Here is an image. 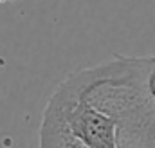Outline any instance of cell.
Here are the masks:
<instances>
[{
	"instance_id": "cell-3",
	"label": "cell",
	"mask_w": 155,
	"mask_h": 148,
	"mask_svg": "<svg viewBox=\"0 0 155 148\" xmlns=\"http://www.w3.org/2000/svg\"><path fill=\"white\" fill-rule=\"evenodd\" d=\"M143 87L150 101L155 105V56L144 58V76H143Z\"/></svg>"
},
{
	"instance_id": "cell-2",
	"label": "cell",
	"mask_w": 155,
	"mask_h": 148,
	"mask_svg": "<svg viewBox=\"0 0 155 148\" xmlns=\"http://www.w3.org/2000/svg\"><path fill=\"white\" fill-rule=\"evenodd\" d=\"M40 148H88L69 126L54 99H49L40 126Z\"/></svg>"
},
{
	"instance_id": "cell-1",
	"label": "cell",
	"mask_w": 155,
	"mask_h": 148,
	"mask_svg": "<svg viewBox=\"0 0 155 148\" xmlns=\"http://www.w3.org/2000/svg\"><path fill=\"white\" fill-rule=\"evenodd\" d=\"M65 116L72 132L88 148H119L117 123L107 112L90 103L74 76H69L51 96Z\"/></svg>"
},
{
	"instance_id": "cell-4",
	"label": "cell",
	"mask_w": 155,
	"mask_h": 148,
	"mask_svg": "<svg viewBox=\"0 0 155 148\" xmlns=\"http://www.w3.org/2000/svg\"><path fill=\"white\" fill-rule=\"evenodd\" d=\"M5 2H16V0H0V5H2V4H5Z\"/></svg>"
}]
</instances>
